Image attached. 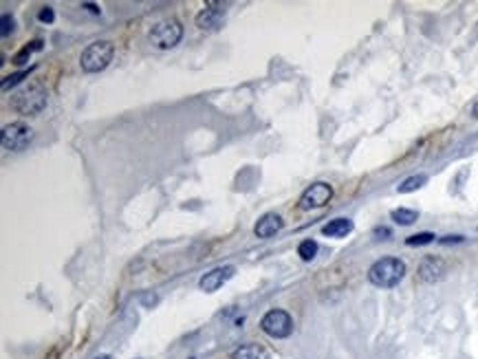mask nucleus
Returning a JSON list of instances; mask_svg holds the SVG:
<instances>
[{"instance_id":"423d86ee","label":"nucleus","mask_w":478,"mask_h":359,"mask_svg":"<svg viewBox=\"0 0 478 359\" xmlns=\"http://www.w3.org/2000/svg\"><path fill=\"white\" fill-rule=\"evenodd\" d=\"M34 141V131L24 121H14L3 128V148L11 152L27 150Z\"/></svg>"},{"instance_id":"a878e982","label":"nucleus","mask_w":478,"mask_h":359,"mask_svg":"<svg viewBox=\"0 0 478 359\" xmlns=\"http://www.w3.org/2000/svg\"><path fill=\"white\" fill-rule=\"evenodd\" d=\"M95 359H111L108 355H102V357H95Z\"/></svg>"},{"instance_id":"b1692460","label":"nucleus","mask_w":478,"mask_h":359,"mask_svg":"<svg viewBox=\"0 0 478 359\" xmlns=\"http://www.w3.org/2000/svg\"><path fill=\"white\" fill-rule=\"evenodd\" d=\"M143 302L146 304H155L157 302V295H143Z\"/></svg>"},{"instance_id":"dca6fc26","label":"nucleus","mask_w":478,"mask_h":359,"mask_svg":"<svg viewBox=\"0 0 478 359\" xmlns=\"http://www.w3.org/2000/svg\"><path fill=\"white\" fill-rule=\"evenodd\" d=\"M315 253H317V243L315 241H302L300 245H298V256L305 263H309V261H313L315 258Z\"/></svg>"},{"instance_id":"2eb2a0df","label":"nucleus","mask_w":478,"mask_h":359,"mask_svg":"<svg viewBox=\"0 0 478 359\" xmlns=\"http://www.w3.org/2000/svg\"><path fill=\"white\" fill-rule=\"evenodd\" d=\"M390 218H392L397 225H412V223L419 218V212L408 210V208H399V210H392Z\"/></svg>"},{"instance_id":"f8f14e48","label":"nucleus","mask_w":478,"mask_h":359,"mask_svg":"<svg viewBox=\"0 0 478 359\" xmlns=\"http://www.w3.org/2000/svg\"><path fill=\"white\" fill-rule=\"evenodd\" d=\"M353 232V221L350 218H335L331 223H326L322 227V234L329 236V238H344Z\"/></svg>"},{"instance_id":"412c9836","label":"nucleus","mask_w":478,"mask_h":359,"mask_svg":"<svg viewBox=\"0 0 478 359\" xmlns=\"http://www.w3.org/2000/svg\"><path fill=\"white\" fill-rule=\"evenodd\" d=\"M38 18H40V22L51 24V22L56 20V14H54V9H51V7H42V9H40V14H38Z\"/></svg>"},{"instance_id":"20e7f679","label":"nucleus","mask_w":478,"mask_h":359,"mask_svg":"<svg viewBox=\"0 0 478 359\" xmlns=\"http://www.w3.org/2000/svg\"><path fill=\"white\" fill-rule=\"evenodd\" d=\"M181 38H183V27H181V22L174 20V18L157 22L155 27L150 29V34H148L150 44L157 46V49H163V51L177 46L181 42Z\"/></svg>"},{"instance_id":"393cba45","label":"nucleus","mask_w":478,"mask_h":359,"mask_svg":"<svg viewBox=\"0 0 478 359\" xmlns=\"http://www.w3.org/2000/svg\"><path fill=\"white\" fill-rule=\"evenodd\" d=\"M472 117H476V119H478V99L474 101V106H472Z\"/></svg>"},{"instance_id":"1a4fd4ad","label":"nucleus","mask_w":478,"mask_h":359,"mask_svg":"<svg viewBox=\"0 0 478 359\" xmlns=\"http://www.w3.org/2000/svg\"><path fill=\"white\" fill-rule=\"evenodd\" d=\"M234 273H236V267H234V265L216 267V269L208 271L203 278L198 280V287L203 289L205 293H214V291H218L230 278H234Z\"/></svg>"},{"instance_id":"0eeeda50","label":"nucleus","mask_w":478,"mask_h":359,"mask_svg":"<svg viewBox=\"0 0 478 359\" xmlns=\"http://www.w3.org/2000/svg\"><path fill=\"white\" fill-rule=\"evenodd\" d=\"M333 198V188L324 181L313 183L311 188H307L300 196V210H315V208H324L326 203Z\"/></svg>"},{"instance_id":"6ab92c4d","label":"nucleus","mask_w":478,"mask_h":359,"mask_svg":"<svg viewBox=\"0 0 478 359\" xmlns=\"http://www.w3.org/2000/svg\"><path fill=\"white\" fill-rule=\"evenodd\" d=\"M432 241H434V234H430V232H421V234L410 236V238L406 241V245H410V247H419V245H430Z\"/></svg>"},{"instance_id":"9d476101","label":"nucleus","mask_w":478,"mask_h":359,"mask_svg":"<svg viewBox=\"0 0 478 359\" xmlns=\"http://www.w3.org/2000/svg\"><path fill=\"white\" fill-rule=\"evenodd\" d=\"M445 271H447V263L443 258H439V256H425L419 265V278L423 282H427V285L439 282L445 275Z\"/></svg>"},{"instance_id":"4be33fe9","label":"nucleus","mask_w":478,"mask_h":359,"mask_svg":"<svg viewBox=\"0 0 478 359\" xmlns=\"http://www.w3.org/2000/svg\"><path fill=\"white\" fill-rule=\"evenodd\" d=\"M441 243L443 245H447V243H463V236H445Z\"/></svg>"},{"instance_id":"4468645a","label":"nucleus","mask_w":478,"mask_h":359,"mask_svg":"<svg viewBox=\"0 0 478 359\" xmlns=\"http://www.w3.org/2000/svg\"><path fill=\"white\" fill-rule=\"evenodd\" d=\"M425 183H427V176H425V174H415V176H408L406 181L397 188V192H401V194H408V192H415V190L423 188Z\"/></svg>"},{"instance_id":"6e6552de","label":"nucleus","mask_w":478,"mask_h":359,"mask_svg":"<svg viewBox=\"0 0 478 359\" xmlns=\"http://www.w3.org/2000/svg\"><path fill=\"white\" fill-rule=\"evenodd\" d=\"M225 14H228V11H225L223 5H214V3H210L205 9H200V11H198V16H196V27H198L200 31H216V29L223 27Z\"/></svg>"},{"instance_id":"a211bd4d","label":"nucleus","mask_w":478,"mask_h":359,"mask_svg":"<svg viewBox=\"0 0 478 359\" xmlns=\"http://www.w3.org/2000/svg\"><path fill=\"white\" fill-rule=\"evenodd\" d=\"M29 73H31V69L29 71H18L14 75H7V78L3 80V91H9V89L18 86L24 78H29Z\"/></svg>"},{"instance_id":"f03ea898","label":"nucleus","mask_w":478,"mask_h":359,"mask_svg":"<svg viewBox=\"0 0 478 359\" xmlns=\"http://www.w3.org/2000/svg\"><path fill=\"white\" fill-rule=\"evenodd\" d=\"M113 56H115L113 42H108V40H97V42L88 44L82 51L80 66H82L84 73H99V71H104L113 62Z\"/></svg>"},{"instance_id":"9b49d317","label":"nucleus","mask_w":478,"mask_h":359,"mask_svg":"<svg viewBox=\"0 0 478 359\" xmlns=\"http://www.w3.org/2000/svg\"><path fill=\"white\" fill-rule=\"evenodd\" d=\"M283 225H285V221H283V216L280 214H275V212H267L265 216H260V221L256 223V227H254V234L258 236V238H271V236H275L283 229Z\"/></svg>"},{"instance_id":"f3484780","label":"nucleus","mask_w":478,"mask_h":359,"mask_svg":"<svg viewBox=\"0 0 478 359\" xmlns=\"http://www.w3.org/2000/svg\"><path fill=\"white\" fill-rule=\"evenodd\" d=\"M42 49V40H34L29 46H24L20 54L14 58V64H18V66H22L24 62H27L29 58H31V54H36V51H40Z\"/></svg>"},{"instance_id":"39448f33","label":"nucleus","mask_w":478,"mask_h":359,"mask_svg":"<svg viewBox=\"0 0 478 359\" xmlns=\"http://www.w3.org/2000/svg\"><path fill=\"white\" fill-rule=\"evenodd\" d=\"M260 328L265 335H269L273 340H285L293 333V318L283 309H271L263 315Z\"/></svg>"},{"instance_id":"f257e3e1","label":"nucleus","mask_w":478,"mask_h":359,"mask_svg":"<svg viewBox=\"0 0 478 359\" xmlns=\"http://www.w3.org/2000/svg\"><path fill=\"white\" fill-rule=\"evenodd\" d=\"M406 275V263L399 258H382L368 269V280L375 287L392 289Z\"/></svg>"},{"instance_id":"aec40b11","label":"nucleus","mask_w":478,"mask_h":359,"mask_svg":"<svg viewBox=\"0 0 478 359\" xmlns=\"http://www.w3.org/2000/svg\"><path fill=\"white\" fill-rule=\"evenodd\" d=\"M14 29H16V20L9 16V14H3V38H9L11 34H14Z\"/></svg>"},{"instance_id":"ddd939ff","label":"nucleus","mask_w":478,"mask_h":359,"mask_svg":"<svg viewBox=\"0 0 478 359\" xmlns=\"http://www.w3.org/2000/svg\"><path fill=\"white\" fill-rule=\"evenodd\" d=\"M232 359H271V355L258 344H243L232 353Z\"/></svg>"},{"instance_id":"7ed1b4c3","label":"nucleus","mask_w":478,"mask_h":359,"mask_svg":"<svg viewBox=\"0 0 478 359\" xmlns=\"http://www.w3.org/2000/svg\"><path fill=\"white\" fill-rule=\"evenodd\" d=\"M46 101H49V95L44 91V86L36 84V86H29L20 93H16L11 97V111H16L18 115H38L46 108Z\"/></svg>"},{"instance_id":"5701e85b","label":"nucleus","mask_w":478,"mask_h":359,"mask_svg":"<svg viewBox=\"0 0 478 359\" xmlns=\"http://www.w3.org/2000/svg\"><path fill=\"white\" fill-rule=\"evenodd\" d=\"M84 7H86V9H88L91 14H97V16H99V14H102V9H99L97 5H84Z\"/></svg>"}]
</instances>
